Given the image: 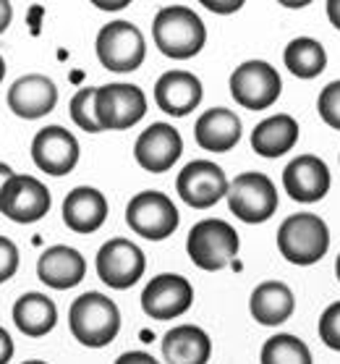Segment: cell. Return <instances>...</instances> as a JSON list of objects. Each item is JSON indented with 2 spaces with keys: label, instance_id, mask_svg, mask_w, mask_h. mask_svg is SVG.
<instances>
[{
  "label": "cell",
  "instance_id": "13",
  "mask_svg": "<svg viewBox=\"0 0 340 364\" xmlns=\"http://www.w3.org/2000/svg\"><path fill=\"white\" fill-rule=\"evenodd\" d=\"M194 289L183 275H155L141 291V309L152 320H173L191 309Z\"/></svg>",
  "mask_w": 340,
  "mask_h": 364
},
{
  "label": "cell",
  "instance_id": "39",
  "mask_svg": "<svg viewBox=\"0 0 340 364\" xmlns=\"http://www.w3.org/2000/svg\"><path fill=\"white\" fill-rule=\"evenodd\" d=\"M3 76H6V60L0 55V82H3Z\"/></svg>",
  "mask_w": 340,
  "mask_h": 364
},
{
  "label": "cell",
  "instance_id": "22",
  "mask_svg": "<svg viewBox=\"0 0 340 364\" xmlns=\"http://www.w3.org/2000/svg\"><path fill=\"white\" fill-rule=\"evenodd\" d=\"M293 309H296L293 291L283 281H265L251 291L249 312L259 325L273 328V325L288 323L290 315H293Z\"/></svg>",
  "mask_w": 340,
  "mask_h": 364
},
{
  "label": "cell",
  "instance_id": "17",
  "mask_svg": "<svg viewBox=\"0 0 340 364\" xmlns=\"http://www.w3.org/2000/svg\"><path fill=\"white\" fill-rule=\"evenodd\" d=\"M58 102V87L53 79L42 74H26L11 84L9 90V108L18 118H42L48 116Z\"/></svg>",
  "mask_w": 340,
  "mask_h": 364
},
{
  "label": "cell",
  "instance_id": "5",
  "mask_svg": "<svg viewBox=\"0 0 340 364\" xmlns=\"http://www.w3.org/2000/svg\"><path fill=\"white\" fill-rule=\"evenodd\" d=\"M97 58L113 74H131L144 63L147 42L144 34L131 21H110L97 34Z\"/></svg>",
  "mask_w": 340,
  "mask_h": 364
},
{
  "label": "cell",
  "instance_id": "3",
  "mask_svg": "<svg viewBox=\"0 0 340 364\" xmlns=\"http://www.w3.org/2000/svg\"><path fill=\"white\" fill-rule=\"evenodd\" d=\"M278 249L290 265H314L330 249V228L312 213L288 215L278 228Z\"/></svg>",
  "mask_w": 340,
  "mask_h": 364
},
{
  "label": "cell",
  "instance_id": "9",
  "mask_svg": "<svg viewBox=\"0 0 340 364\" xmlns=\"http://www.w3.org/2000/svg\"><path fill=\"white\" fill-rule=\"evenodd\" d=\"M231 95L241 108L246 110H267L280 97L283 82L267 60H246L231 74Z\"/></svg>",
  "mask_w": 340,
  "mask_h": 364
},
{
  "label": "cell",
  "instance_id": "2",
  "mask_svg": "<svg viewBox=\"0 0 340 364\" xmlns=\"http://www.w3.org/2000/svg\"><path fill=\"white\" fill-rule=\"evenodd\" d=\"M68 328L82 346L102 348L121 331V309L100 291H87L76 301H71Z\"/></svg>",
  "mask_w": 340,
  "mask_h": 364
},
{
  "label": "cell",
  "instance_id": "38",
  "mask_svg": "<svg viewBox=\"0 0 340 364\" xmlns=\"http://www.w3.org/2000/svg\"><path fill=\"white\" fill-rule=\"evenodd\" d=\"M100 9H105V11H118V9H124L126 3H97Z\"/></svg>",
  "mask_w": 340,
  "mask_h": 364
},
{
  "label": "cell",
  "instance_id": "40",
  "mask_svg": "<svg viewBox=\"0 0 340 364\" xmlns=\"http://www.w3.org/2000/svg\"><path fill=\"white\" fill-rule=\"evenodd\" d=\"M335 275H338V281H340V255H338V259H335Z\"/></svg>",
  "mask_w": 340,
  "mask_h": 364
},
{
  "label": "cell",
  "instance_id": "8",
  "mask_svg": "<svg viewBox=\"0 0 340 364\" xmlns=\"http://www.w3.org/2000/svg\"><path fill=\"white\" fill-rule=\"evenodd\" d=\"M178 210L163 191H141L126 205V223L141 239L163 241L178 228Z\"/></svg>",
  "mask_w": 340,
  "mask_h": 364
},
{
  "label": "cell",
  "instance_id": "26",
  "mask_svg": "<svg viewBox=\"0 0 340 364\" xmlns=\"http://www.w3.org/2000/svg\"><path fill=\"white\" fill-rule=\"evenodd\" d=\"M283 63L299 79H314L327 66V53H324L322 42L314 37H296L283 50Z\"/></svg>",
  "mask_w": 340,
  "mask_h": 364
},
{
  "label": "cell",
  "instance_id": "33",
  "mask_svg": "<svg viewBox=\"0 0 340 364\" xmlns=\"http://www.w3.org/2000/svg\"><path fill=\"white\" fill-rule=\"evenodd\" d=\"M11 356H13V338L6 328H0V364H9Z\"/></svg>",
  "mask_w": 340,
  "mask_h": 364
},
{
  "label": "cell",
  "instance_id": "27",
  "mask_svg": "<svg viewBox=\"0 0 340 364\" xmlns=\"http://www.w3.org/2000/svg\"><path fill=\"white\" fill-rule=\"evenodd\" d=\"M259 359L262 364H314L307 343L290 333H278L273 338H267Z\"/></svg>",
  "mask_w": 340,
  "mask_h": 364
},
{
  "label": "cell",
  "instance_id": "12",
  "mask_svg": "<svg viewBox=\"0 0 340 364\" xmlns=\"http://www.w3.org/2000/svg\"><path fill=\"white\" fill-rule=\"evenodd\" d=\"M228 186L231 181L225 178L223 168L215 166L212 160H191L175 178L178 197L197 210H207L228 197Z\"/></svg>",
  "mask_w": 340,
  "mask_h": 364
},
{
  "label": "cell",
  "instance_id": "23",
  "mask_svg": "<svg viewBox=\"0 0 340 364\" xmlns=\"http://www.w3.org/2000/svg\"><path fill=\"white\" fill-rule=\"evenodd\" d=\"M212 341L197 325H175L163 336V356L168 364H207Z\"/></svg>",
  "mask_w": 340,
  "mask_h": 364
},
{
  "label": "cell",
  "instance_id": "7",
  "mask_svg": "<svg viewBox=\"0 0 340 364\" xmlns=\"http://www.w3.org/2000/svg\"><path fill=\"white\" fill-rule=\"evenodd\" d=\"M228 207L243 223H265L278 210V186L265 173H241L228 186Z\"/></svg>",
  "mask_w": 340,
  "mask_h": 364
},
{
  "label": "cell",
  "instance_id": "30",
  "mask_svg": "<svg viewBox=\"0 0 340 364\" xmlns=\"http://www.w3.org/2000/svg\"><path fill=\"white\" fill-rule=\"evenodd\" d=\"M319 338L327 348L340 351V301H332L319 317Z\"/></svg>",
  "mask_w": 340,
  "mask_h": 364
},
{
  "label": "cell",
  "instance_id": "29",
  "mask_svg": "<svg viewBox=\"0 0 340 364\" xmlns=\"http://www.w3.org/2000/svg\"><path fill=\"white\" fill-rule=\"evenodd\" d=\"M317 110H319V118L324 124L340 132V79L338 82H330L319 92L317 97Z\"/></svg>",
  "mask_w": 340,
  "mask_h": 364
},
{
  "label": "cell",
  "instance_id": "37",
  "mask_svg": "<svg viewBox=\"0 0 340 364\" xmlns=\"http://www.w3.org/2000/svg\"><path fill=\"white\" fill-rule=\"evenodd\" d=\"M11 176H13V171H11L6 163H0V191H3V186L11 181Z\"/></svg>",
  "mask_w": 340,
  "mask_h": 364
},
{
  "label": "cell",
  "instance_id": "32",
  "mask_svg": "<svg viewBox=\"0 0 340 364\" xmlns=\"http://www.w3.org/2000/svg\"><path fill=\"white\" fill-rule=\"evenodd\" d=\"M116 364H160L158 359L147 351H126L116 359Z\"/></svg>",
  "mask_w": 340,
  "mask_h": 364
},
{
  "label": "cell",
  "instance_id": "10",
  "mask_svg": "<svg viewBox=\"0 0 340 364\" xmlns=\"http://www.w3.org/2000/svg\"><path fill=\"white\" fill-rule=\"evenodd\" d=\"M94 265H97V275L105 286L126 291L144 275L147 259H144V252L133 241L110 239L100 247Z\"/></svg>",
  "mask_w": 340,
  "mask_h": 364
},
{
  "label": "cell",
  "instance_id": "14",
  "mask_svg": "<svg viewBox=\"0 0 340 364\" xmlns=\"http://www.w3.org/2000/svg\"><path fill=\"white\" fill-rule=\"evenodd\" d=\"M32 160L42 173L68 176L79 163V141L63 126H45L32 141Z\"/></svg>",
  "mask_w": 340,
  "mask_h": 364
},
{
  "label": "cell",
  "instance_id": "20",
  "mask_svg": "<svg viewBox=\"0 0 340 364\" xmlns=\"http://www.w3.org/2000/svg\"><path fill=\"white\" fill-rule=\"evenodd\" d=\"M108 218V199L100 189L76 186L63 199V223L74 233H94Z\"/></svg>",
  "mask_w": 340,
  "mask_h": 364
},
{
  "label": "cell",
  "instance_id": "19",
  "mask_svg": "<svg viewBox=\"0 0 340 364\" xmlns=\"http://www.w3.org/2000/svg\"><path fill=\"white\" fill-rule=\"evenodd\" d=\"M37 275H40V281L45 286L66 291L84 281L87 262H84L79 249L66 247V244H55V247L45 249L42 257L37 259Z\"/></svg>",
  "mask_w": 340,
  "mask_h": 364
},
{
  "label": "cell",
  "instance_id": "4",
  "mask_svg": "<svg viewBox=\"0 0 340 364\" xmlns=\"http://www.w3.org/2000/svg\"><path fill=\"white\" fill-rule=\"evenodd\" d=\"M238 247L241 241L236 228L225 220H217V218L199 220L186 239V252H189L191 262L207 273H215V270L231 265L238 255Z\"/></svg>",
  "mask_w": 340,
  "mask_h": 364
},
{
  "label": "cell",
  "instance_id": "31",
  "mask_svg": "<svg viewBox=\"0 0 340 364\" xmlns=\"http://www.w3.org/2000/svg\"><path fill=\"white\" fill-rule=\"evenodd\" d=\"M18 270V249L16 244L6 236H0V283L13 278Z\"/></svg>",
  "mask_w": 340,
  "mask_h": 364
},
{
  "label": "cell",
  "instance_id": "24",
  "mask_svg": "<svg viewBox=\"0 0 340 364\" xmlns=\"http://www.w3.org/2000/svg\"><path fill=\"white\" fill-rule=\"evenodd\" d=\"M299 141V121L293 116L278 113L259 121L251 132V147L262 158H280L288 155Z\"/></svg>",
  "mask_w": 340,
  "mask_h": 364
},
{
  "label": "cell",
  "instance_id": "28",
  "mask_svg": "<svg viewBox=\"0 0 340 364\" xmlns=\"http://www.w3.org/2000/svg\"><path fill=\"white\" fill-rule=\"evenodd\" d=\"M94 87H84L71 97V105H68V113H71V121H74L82 132L87 134H100L102 126L97 124V116H94Z\"/></svg>",
  "mask_w": 340,
  "mask_h": 364
},
{
  "label": "cell",
  "instance_id": "35",
  "mask_svg": "<svg viewBox=\"0 0 340 364\" xmlns=\"http://www.w3.org/2000/svg\"><path fill=\"white\" fill-rule=\"evenodd\" d=\"M204 6L209 11H217V14H231V11H238L243 3L241 0H236V3H209V0H204Z\"/></svg>",
  "mask_w": 340,
  "mask_h": 364
},
{
  "label": "cell",
  "instance_id": "34",
  "mask_svg": "<svg viewBox=\"0 0 340 364\" xmlns=\"http://www.w3.org/2000/svg\"><path fill=\"white\" fill-rule=\"evenodd\" d=\"M11 18H13V9H11L9 0H0V34L9 29Z\"/></svg>",
  "mask_w": 340,
  "mask_h": 364
},
{
  "label": "cell",
  "instance_id": "36",
  "mask_svg": "<svg viewBox=\"0 0 340 364\" xmlns=\"http://www.w3.org/2000/svg\"><path fill=\"white\" fill-rule=\"evenodd\" d=\"M327 18H330V24L340 32V0H327Z\"/></svg>",
  "mask_w": 340,
  "mask_h": 364
},
{
  "label": "cell",
  "instance_id": "41",
  "mask_svg": "<svg viewBox=\"0 0 340 364\" xmlns=\"http://www.w3.org/2000/svg\"><path fill=\"white\" fill-rule=\"evenodd\" d=\"M24 364H48V362H40V359H34V362H24Z\"/></svg>",
  "mask_w": 340,
  "mask_h": 364
},
{
  "label": "cell",
  "instance_id": "21",
  "mask_svg": "<svg viewBox=\"0 0 340 364\" xmlns=\"http://www.w3.org/2000/svg\"><path fill=\"white\" fill-rule=\"evenodd\" d=\"M194 139L207 152H231L241 139V118L228 108H212L194 124Z\"/></svg>",
  "mask_w": 340,
  "mask_h": 364
},
{
  "label": "cell",
  "instance_id": "6",
  "mask_svg": "<svg viewBox=\"0 0 340 364\" xmlns=\"http://www.w3.org/2000/svg\"><path fill=\"white\" fill-rule=\"evenodd\" d=\"M147 113V97L136 84H102L94 92V116L102 132H126Z\"/></svg>",
  "mask_w": 340,
  "mask_h": 364
},
{
  "label": "cell",
  "instance_id": "25",
  "mask_svg": "<svg viewBox=\"0 0 340 364\" xmlns=\"http://www.w3.org/2000/svg\"><path fill=\"white\" fill-rule=\"evenodd\" d=\"M13 323L29 338L48 336L58 323L55 301L50 296L40 294V291H29L24 296H18V301L13 304Z\"/></svg>",
  "mask_w": 340,
  "mask_h": 364
},
{
  "label": "cell",
  "instance_id": "18",
  "mask_svg": "<svg viewBox=\"0 0 340 364\" xmlns=\"http://www.w3.org/2000/svg\"><path fill=\"white\" fill-rule=\"evenodd\" d=\"M155 102L168 116H189L199 108L202 82L189 71H165L155 84Z\"/></svg>",
  "mask_w": 340,
  "mask_h": 364
},
{
  "label": "cell",
  "instance_id": "1",
  "mask_svg": "<svg viewBox=\"0 0 340 364\" xmlns=\"http://www.w3.org/2000/svg\"><path fill=\"white\" fill-rule=\"evenodd\" d=\"M152 37L163 55L175 60L194 58L204 42H207V29L199 14L189 6H165L158 11L152 21Z\"/></svg>",
  "mask_w": 340,
  "mask_h": 364
},
{
  "label": "cell",
  "instance_id": "15",
  "mask_svg": "<svg viewBox=\"0 0 340 364\" xmlns=\"http://www.w3.org/2000/svg\"><path fill=\"white\" fill-rule=\"evenodd\" d=\"M183 139L178 129L170 124H152L139 134V139L133 144V158L144 171L150 173H165L175 166V160L181 158Z\"/></svg>",
  "mask_w": 340,
  "mask_h": 364
},
{
  "label": "cell",
  "instance_id": "11",
  "mask_svg": "<svg viewBox=\"0 0 340 364\" xmlns=\"http://www.w3.org/2000/svg\"><path fill=\"white\" fill-rule=\"evenodd\" d=\"M50 210V191L34 176L13 173L0 191V213L13 223H37Z\"/></svg>",
  "mask_w": 340,
  "mask_h": 364
},
{
  "label": "cell",
  "instance_id": "16",
  "mask_svg": "<svg viewBox=\"0 0 340 364\" xmlns=\"http://www.w3.org/2000/svg\"><path fill=\"white\" fill-rule=\"evenodd\" d=\"M283 189L296 202H319L330 191V168L317 155H299L283 171Z\"/></svg>",
  "mask_w": 340,
  "mask_h": 364
}]
</instances>
